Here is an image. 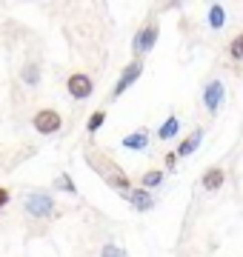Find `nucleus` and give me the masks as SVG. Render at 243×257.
<instances>
[{
    "label": "nucleus",
    "instance_id": "f257e3e1",
    "mask_svg": "<svg viewBox=\"0 0 243 257\" xmlns=\"http://www.w3.org/2000/svg\"><path fill=\"white\" fill-rule=\"evenodd\" d=\"M52 211H55V197L49 192H32L26 197V214L38 217V220H46Z\"/></svg>",
    "mask_w": 243,
    "mask_h": 257
},
{
    "label": "nucleus",
    "instance_id": "f03ea898",
    "mask_svg": "<svg viewBox=\"0 0 243 257\" xmlns=\"http://www.w3.org/2000/svg\"><path fill=\"white\" fill-rule=\"evenodd\" d=\"M141 74H143V60H141V57H138V60H132L129 66H123L120 77H117V83H114V89H112V97H120L123 92H129L132 86L138 83Z\"/></svg>",
    "mask_w": 243,
    "mask_h": 257
},
{
    "label": "nucleus",
    "instance_id": "7ed1b4c3",
    "mask_svg": "<svg viewBox=\"0 0 243 257\" xmlns=\"http://www.w3.org/2000/svg\"><path fill=\"white\" fill-rule=\"evenodd\" d=\"M32 126L38 128L40 135H55L63 128V117L57 114L55 109H40L35 117H32Z\"/></svg>",
    "mask_w": 243,
    "mask_h": 257
},
{
    "label": "nucleus",
    "instance_id": "20e7f679",
    "mask_svg": "<svg viewBox=\"0 0 243 257\" xmlns=\"http://www.w3.org/2000/svg\"><path fill=\"white\" fill-rule=\"evenodd\" d=\"M86 160H89L92 166H97V169L103 172V177H106V180H109V183H112L114 189H120V192H129V177L123 175V172L117 169V166L106 163V160H94L92 155H86Z\"/></svg>",
    "mask_w": 243,
    "mask_h": 257
},
{
    "label": "nucleus",
    "instance_id": "39448f33",
    "mask_svg": "<svg viewBox=\"0 0 243 257\" xmlns=\"http://www.w3.org/2000/svg\"><path fill=\"white\" fill-rule=\"evenodd\" d=\"M223 100H226V86H223V80H209L203 86V106H206V111H212L215 114L220 106H223Z\"/></svg>",
    "mask_w": 243,
    "mask_h": 257
},
{
    "label": "nucleus",
    "instance_id": "423d86ee",
    "mask_svg": "<svg viewBox=\"0 0 243 257\" xmlns=\"http://www.w3.org/2000/svg\"><path fill=\"white\" fill-rule=\"evenodd\" d=\"M158 35H160V29L155 26V23L143 26L141 32L135 35V40H132V49H135V55L141 57V55H146V52H152V49H155V43H158Z\"/></svg>",
    "mask_w": 243,
    "mask_h": 257
},
{
    "label": "nucleus",
    "instance_id": "0eeeda50",
    "mask_svg": "<svg viewBox=\"0 0 243 257\" xmlns=\"http://www.w3.org/2000/svg\"><path fill=\"white\" fill-rule=\"evenodd\" d=\"M66 89H69V94L75 97V100H86V97H92V92H94V83H92V77L89 74H72L69 80H66Z\"/></svg>",
    "mask_w": 243,
    "mask_h": 257
},
{
    "label": "nucleus",
    "instance_id": "6e6552de",
    "mask_svg": "<svg viewBox=\"0 0 243 257\" xmlns=\"http://www.w3.org/2000/svg\"><path fill=\"white\" fill-rule=\"evenodd\" d=\"M200 140H203V128H195V132H192V135H189V138L178 146L175 155H178V157H192L197 149H200Z\"/></svg>",
    "mask_w": 243,
    "mask_h": 257
},
{
    "label": "nucleus",
    "instance_id": "1a4fd4ad",
    "mask_svg": "<svg viewBox=\"0 0 243 257\" xmlns=\"http://www.w3.org/2000/svg\"><path fill=\"white\" fill-rule=\"evenodd\" d=\"M129 206L138 211H149V209H155V197L146 189H135V192H129Z\"/></svg>",
    "mask_w": 243,
    "mask_h": 257
},
{
    "label": "nucleus",
    "instance_id": "9d476101",
    "mask_svg": "<svg viewBox=\"0 0 243 257\" xmlns=\"http://www.w3.org/2000/svg\"><path fill=\"white\" fill-rule=\"evenodd\" d=\"M146 146H149V135L143 128H138V132H132V135L123 138V149H129V152H146Z\"/></svg>",
    "mask_w": 243,
    "mask_h": 257
},
{
    "label": "nucleus",
    "instance_id": "9b49d317",
    "mask_svg": "<svg viewBox=\"0 0 243 257\" xmlns=\"http://www.w3.org/2000/svg\"><path fill=\"white\" fill-rule=\"evenodd\" d=\"M223 180H226V172L215 166V169H209V172L203 175V180H200V183H203L206 192H217V189L223 186Z\"/></svg>",
    "mask_w": 243,
    "mask_h": 257
},
{
    "label": "nucleus",
    "instance_id": "f8f14e48",
    "mask_svg": "<svg viewBox=\"0 0 243 257\" xmlns=\"http://www.w3.org/2000/svg\"><path fill=\"white\" fill-rule=\"evenodd\" d=\"M178 132H180V120L175 117V114H169V117L163 120V123H160L158 138H160V140H172L175 135H178Z\"/></svg>",
    "mask_w": 243,
    "mask_h": 257
},
{
    "label": "nucleus",
    "instance_id": "ddd939ff",
    "mask_svg": "<svg viewBox=\"0 0 243 257\" xmlns=\"http://www.w3.org/2000/svg\"><path fill=\"white\" fill-rule=\"evenodd\" d=\"M206 18H209V26H212V29H223V23H226V9L220 6V3H212Z\"/></svg>",
    "mask_w": 243,
    "mask_h": 257
},
{
    "label": "nucleus",
    "instance_id": "4468645a",
    "mask_svg": "<svg viewBox=\"0 0 243 257\" xmlns=\"http://www.w3.org/2000/svg\"><path fill=\"white\" fill-rule=\"evenodd\" d=\"M20 77H23V83H26V86H38V83H40V66L38 63H29L26 69H23V74H20Z\"/></svg>",
    "mask_w": 243,
    "mask_h": 257
},
{
    "label": "nucleus",
    "instance_id": "2eb2a0df",
    "mask_svg": "<svg viewBox=\"0 0 243 257\" xmlns=\"http://www.w3.org/2000/svg\"><path fill=\"white\" fill-rule=\"evenodd\" d=\"M163 183V172L160 169H149L146 175H143V189H155V186Z\"/></svg>",
    "mask_w": 243,
    "mask_h": 257
},
{
    "label": "nucleus",
    "instance_id": "dca6fc26",
    "mask_svg": "<svg viewBox=\"0 0 243 257\" xmlns=\"http://www.w3.org/2000/svg\"><path fill=\"white\" fill-rule=\"evenodd\" d=\"M55 189H57V192L77 194V186H75V180H72L69 175H60V177H57V180H55Z\"/></svg>",
    "mask_w": 243,
    "mask_h": 257
},
{
    "label": "nucleus",
    "instance_id": "f3484780",
    "mask_svg": "<svg viewBox=\"0 0 243 257\" xmlns=\"http://www.w3.org/2000/svg\"><path fill=\"white\" fill-rule=\"evenodd\" d=\"M103 123H106V111H94L92 117L86 120V128H89V135H94V132H97Z\"/></svg>",
    "mask_w": 243,
    "mask_h": 257
},
{
    "label": "nucleus",
    "instance_id": "a211bd4d",
    "mask_svg": "<svg viewBox=\"0 0 243 257\" xmlns=\"http://www.w3.org/2000/svg\"><path fill=\"white\" fill-rule=\"evenodd\" d=\"M229 57H232V60H243V35H237L232 43H229Z\"/></svg>",
    "mask_w": 243,
    "mask_h": 257
},
{
    "label": "nucleus",
    "instance_id": "6ab92c4d",
    "mask_svg": "<svg viewBox=\"0 0 243 257\" xmlns=\"http://www.w3.org/2000/svg\"><path fill=\"white\" fill-rule=\"evenodd\" d=\"M100 257H126V251H123L120 246H114V243H106V246L100 248Z\"/></svg>",
    "mask_w": 243,
    "mask_h": 257
},
{
    "label": "nucleus",
    "instance_id": "aec40b11",
    "mask_svg": "<svg viewBox=\"0 0 243 257\" xmlns=\"http://www.w3.org/2000/svg\"><path fill=\"white\" fill-rule=\"evenodd\" d=\"M9 203V189H0V209Z\"/></svg>",
    "mask_w": 243,
    "mask_h": 257
},
{
    "label": "nucleus",
    "instance_id": "412c9836",
    "mask_svg": "<svg viewBox=\"0 0 243 257\" xmlns=\"http://www.w3.org/2000/svg\"><path fill=\"white\" fill-rule=\"evenodd\" d=\"M175 163H178V155H166V169H175Z\"/></svg>",
    "mask_w": 243,
    "mask_h": 257
}]
</instances>
